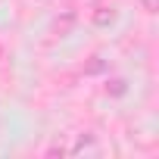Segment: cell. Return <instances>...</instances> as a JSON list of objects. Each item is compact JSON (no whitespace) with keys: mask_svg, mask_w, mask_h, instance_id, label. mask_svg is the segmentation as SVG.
Returning <instances> with one entry per match:
<instances>
[{"mask_svg":"<svg viewBox=\"0 0 159 159\" xmlns=\"http://www.w3.org/2000/svg\"><path fill=\"white\" fill-rule=\"evenodd\" d=\"M0 56H3V47H0Z\"/></svg>","mask_w":159,"mask_h":159,"instance_id":"7","label":"cell"},{"mask_svg":"<svg viewBox=\"0 0 159 159\" xmlns=\"http://www.w3.org/2000/svg\"><path fill=\"white\" fill-rule=\"evenodd\" d=\"M140 10L143 13H156L159 10V0H140Z\"/></svg>","mask_w":159,"mask_h":159,"instance_id":"6","label":"cell"},{"mask_svg":"<svg viewBox=\"0 0 159 159\" xmlns=\"http://www.w3.org/2000/svg\"><path fill=\"white\" fill-rule=\"evenodd\" d=\"M106 94L109 97H125L128 94V81H125V78H112V81L106 84Z\"/></svg>","mask_w":159,"mask_h":159,"instance_id":"2","label":"cell"},{"mask_svg":"<svg viewBox=\"0 0 159 159\" xmlns=\"http://www.w3.org/2000/svg\"><path fill=\"white\" fill-rule=\"evenodd\" d=\"M106 69V62H103V56H91V62L84 66V75H100Z\"/></svg>","mask_w":159,"mask_h":159,"instance_id":"4","label":"cell"},{"mask_svg":"<svg viewBox=\"0 0 159 159\" xmlns=\"http://www.w3.org/2000/svg\"><path fill=\"white\" fill-rule=\"evenodd\" d=\"M119 19V10H112V7H100V10H94V16H91V22L97 25V28H106V25H112Z\"/></svg>","mask_w":159,"mask_h":159,"instance_id":"1","label":"cell"},{"mask_svg":"<svg viewBox=\"0 0 159 159\" xmlns=\"http://www.w3.org/2000/svg\"><path fill=\"white\" fill-rule=\"evenodd\" d=\"M72 22H75V16H72V13H66L62 19H56V31H59V34H66V31L72 28Z\"/></svg>","mask_w":159,"mask_h":159,"instance_id":"5","label":"cell"},{"mask_svg":"<svg viewBox=\"0 0 159 159\" xmlns=\"http://www.w3.org/2000/svg\"><path fill=\"white\" fill-rule=\"evenodd\" d=\"M84 150H94V134H81L69 153H72V156H78V153H84Z\"/></svg>","mask_w":159,"mask_h":159,"instance_id":"3","label":"cell"}]
</instances>
